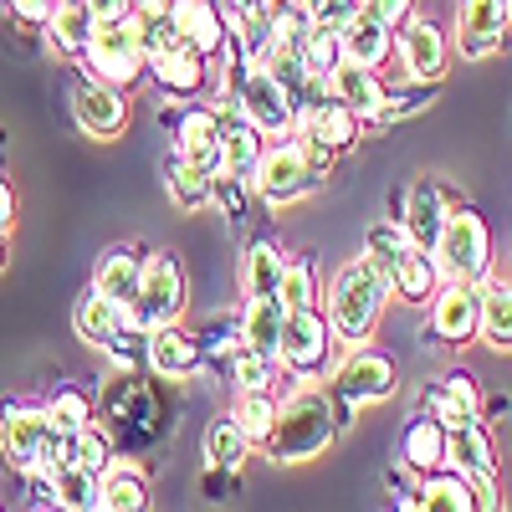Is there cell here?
<instances>
[{"instance_id":"cell-1","label":"cell","mask_w":512,"mask_h":512,"mask_svg":"<svg viewBox=\"0 0 512 512\" xmlns=\"http://www.w3.org/2000/svg\"><path fill=\"white\" fill-rule=\"evenodd\" d=\"M349 410L333 390H318V384H303V390H292L282 405H277V425L267 436V461L277 466H303V461H318L333 436L349 425Z\"/></svg>"},{"instance_id":"cell-2","label":"cell","mask_w":512,"mask_h":512,"mask_svg":"<svg viewBox=\"0 0 512 512\" xmlns=\"http://www.w3.org/2000/svg\"><path fill=\"white\" fill-rule=\"evenodd\" d=\"M384 303H390V277H384L379 262L364 256V251L349 256V262L323 282V313L338 333V344H344V354L374 338V328L384 318Z\"/></svg>"},{"instance_id":"cell-3","label":"cell","mask_w":512,"mask_h":512,"mask_svg":"<svg viewBox=\"0 0 512 512\" xmlns=\"http://www.w3.org/2000/svg\"><path fill=\"white\" fill-rule=\"evenodd\" d=\"M0 461L21 477H52L62 466V436L52 431L47 405L6 400L0 405Z\"/></svg>"},{"instance_id":"cell-4","label":"cell","mask_w":512,"mask_h":512,"mask_svg":"<svg viewBox=\"0 0 512 512\" xmlns=\"http://www.w3.org/2000/svg\"><path fill=\"white\" fill-rule=\"evenodd\" d=\"M338 359H344V344L328 323L323 308H287L282 338H277V369L292 374L297 384H323L333 379Z\"/></svg>"},{"instance_id":"cell-5","label":"cell","mask_w":512,"mask_h":512,"mask_svg":"<svg viewBox=\"0 0 512 512\" xmlns=\"http://www.w3.org/2000/svg\"><path fill=\"white\" fill-rule=\"evenodd\" d=\"M210 72H216V67H210V57L190 52L185 41L175 36V26H169V16L144 21V77L154 82L159 93L190 103L195 93H205Z\"/></svg>"},{"instance_id":"cell-6","label":"cell","mask_w":512,"mask_h":512,"mask_svg":"<svg viewBox=\"0 0 512 512\" xmlns=\"http://www.w3.org/2000/svg\"><path fill=\"white\" fill-rule=\"evenodd\" d=\"M82 72L103 77L113 88H134L144 77V16L139 11H118V16H98L93 47L82 57Z\"/></svg>"},{"instance_id":"cell-7","label":"cell","mask_w":512,"mask_h":512,"mask_svg":"<svg viewBox=\"0 0 512 512\" xmlns=\"http://www.w3.org/2000/svg\"><path fill=\"white\" fill-rule=\"evenodd\" d=\"M185 308H190V277H185L180 251H149L144 277H139V303L128 313V323L139 333H149V328H164V323H180Z\"/></svg>"},{"instance_id":"cell-8","label":"cell","mask_w":512,"mask_h":512,"mask_svg":"<svg viewBox=\"0 0 512 512\" xmlns=\"http://www.w3.org/2000/svg\"><path fill=\"white\" fill-rule=\"evenodd\" d=\"M436 267L441 277H461V282H482L492 272V231L487 221L477 216L472 205H451L446 221H441V236H436Z\"/></svg>"},{"instance_id":"cell-9","label":"cell","mask_w":512,"mask_h":512,"mask_svg":"<svg viewBox=\"0 0 512 512\" xmlns=\"http://www.w3.org/2000/svg\"><path fill=\"white\" fill-rule=\"evenodd\" d=\"M318 185H323V175L308 164L303 139L297 134L292 139H272L262 149V159H256L251 190H256V200H267V205H297V200H308Z\"/></svg>"},{"instance_id":"cell-10","label":"cell","mask_w":512,"mask_h":512,"mask_svg":"<svg viewBox=\"0 0 512 512\" xmlns=\"http://www.w3.org/2000/svg\"><path fill=\"white\" fill-rule=\"evenodd\" d=\"M395 390H400V369H395V359L384 354V349H374V344H359V349H349L344 359H338V369H333V395L344 400V405H379V400H395Z\"/></svg>"},{"instance_id":"cell-11","label":"cell","mask_w":512,"mask_h":512,"mask_svg":"<svg viewBox=\"0 0 512 512\" xmlns=\"http://www.w3.org/2000/svg\"><path fill=\"white\" fill-rule=\"evenodd\" d=\"M425 308H431V338H436V344H446V349L477 344V328H482V282L446 277Z\"/></svg>"},{"instance_id":"cell-12","label":"cell","mask_w":512,"mask_h":512,"mask_svg":"<svg viewBox=\"0 0 512 512\" xmlns=\"http://www.w3.org/2000/svg\"><path fill=\"white\" fill-rule=\"evenodd\" d=\"M364 118L349 108V103H338L323 82L308 93V103L297 108V139H308V144H323V149H333V154H349V149H359V139H364Z\"/></svg>"},{"instance_id":"cell-13","label":"cell","mask_w":512,"mask_h":512,"mask_svg":"<svg viewBox=\"0 0 512 512\" xmlns=\"http://www.w3.org/2000/svg\"><path fill=\"white\" fill-rule=\"evenodd\" d=\"M210 113H216V134H221V175L251 185L256 180V159H262V149H267V134L251 123V113L241 108L236 93H221Z\"/></svg>"},{"instance_id":"cell-14","label":"cell","mask_w":512,"mask_h":512,"mask_svg":"<svg viewBox=\"0 0 512 512\" xmlns=\"http://www.w3.org/2000/svg\"><path fill=\"white\" fill-rule=\"evenodd\" d=\"M446 466L461 477H472L482 507H502V487H497V451H492V436L482 420H461L451 425L446 436Z\"/></svg>"},{"instance_id":"cell-15","label":"cell","mask_w":512,"mask_h":512,"mask_svg":"<svg viewBox=\"0 0 512 512\" xmlns=\"http://www.w3.org/2000/svg\"><path fill=\"white\" fill-rule=\"evenodd\" d=\"M231 93L241 98V108L251 113V123L262 128L267 139H292V134H297V108H292V98L272 82L267 67H251V62L241 57V72H236V88H231Z\"/></svg>"},{"instance_id":"cell-16","label":"cell","mask_w":512,"mask_h":512,"mask_svg":"<svg viewBox=\"0 0 512 512\" xmlns=\"http://www.w3.org/2000/svg\"><path fill=\"white\" fill-rule=\"evenodd\" d=\"M67 108H72V123L82 128V134H93V139H118L128 128V118H134L123 88H113V82H103V77H88V72L72 82Z\"/></svg>"},{"instance_id":"cell-17","label":"cell","mask_w":512,"mask_h":512,"mask_svg":"<svg viewBox=\"0 0 512 512\" xmlns=\"http://www.w3.org/2000/svg\"><path fill=\"white\" fill-rule=\"evenodd\" d=\"M169 26H175V36L190 52L210 57V67L236 47L231 16H226V6H216V0H175V6H169Z\"/></svg>"},{"instance_id":"cell-18","label":"cell","mask_w":512,"mask_h":512,"mask_svg":"<svg viewBox=\"0 0 512 512\" xmlns=\"http://www.w3.org/2000/svg\"><path fill=\"white\" fill-rule=\"evenodd\" d=\"M507 31H512V0H461V11H456V52L466 62L497 57Z\"/></svg>"},{"instance_id":"cell-19","label":"cell","mask_w":512,"mask_h":512,"mask_svg":"<svg viewBox=\"0 0 512 512\" xmlns=\"http://www.w3.org/2000/svg\"><path fill=\"white\" fill-rule=\"evenodd\" d=\"M144 364L154 369V379L185 384V379H195L205 369V344H200V333H190L185 323H164V328L144 333Z\"/></svg>"},{"instance_id":"cell-20","label":"cell","mask_w":512,"mask_h":512,"mask_svg":"<svg viewBox=\"0 0 512 512\" xmlns=\"http://www.w3.org/2000/svg\"><path fill=\"white\" fill-rule=\"evenodd\" d=\"M395 57L405 67V77L415 82H441L446 67H451V36L436 26V21H405L395 31Z\"/></svg>"},{"instance_id":"cell-21","label":"cell","mask_w":512,"mask_h":512,"mask_svg":"<svg viewBox=\"0 0 512 512\" xmlns=\"http://www.w3.org/2000/svg\"><path fill=\"white\" fill-rule=\"evenodd\" d=\"M384 277H390V297H400V303H410V308H425L436 297V287L446 282L441 267H436V251L420 246V241L400 246L395 262L384 267Z\"/></svg>"},{"instance_id":"cell-22","label":"cell","mask_w":512,"mask_h":512,"mask_svg":"<svg viewBox=\"0 0 512 512\" xmlns=\"http://www.w3.org/2000/svg\"><path fill=\"white\" fill-rule=\"evenodd\" d=\"M159 175H164V195H169V205L185 210V216H200V210L216 205V169H205V164L185 159L180 149H169V154H164Z\"/></svg>"},{"instance_id":"cell-23","label":"cell","mask_w":512,"mask_h":512,"mask_svg":"<svg viewBox=\"0 0 512 512\" xmlns=\"http://www.w3.org/2000/svg\"><path fill=\"white\" fill-rule=\"evenodd\" d=\"M461 195H451L441 180H431V175H420L415 185H410V195H405V205H400V226L420 241V246H436V236H441V221H446V210L456 205Z\"/></svg>"},{"instance_id":"cell-24","label":"cell","mask_w":512,"mask_h":512,"mask_svg":"<svg viewBox=\"0 0 512 512\" xmlns=\"http://www.w3.org/2000/svg\"><path fill=\"white\" fill-rule=\"evenodd\" d=\"M41 31H47V52L82 62V57H88V47H93L98 16H93L88 0H57V11L47 16V26H41Z\"/></svg>"},{"instance_id":"cell-25","label":"cell","mask_w":512,"mask_h":512,"mask_svg":"<svg viewBox=\"0 0 512 512\" xmlns=\"http://www.w3.org/2000/svg\"><path fill=\"white\" fill-rule=\"evenodd\" d=\"M169 128H175V149L205 169H216L221 175V134H216V113H210L205 103H190L180 108L175 118H169Z\"/></svg>"},{"instance_id":"cell-26","label":"cell","mask_w":512,"mask_h":512,"mask_svg":"<svg viewBox=\"0 0 512 512\" xmlns=\"http://www.w3.org/2000/svg\"><path fill=\"white\" fill-rule=\"evenodd\" d=\"M72 328H77L82 344L103 354V349L113 344V338H118L123 328H134V323H128V313L113 303V297H103L98 287H88V292L77 297V308H72Z\"/></svg>"},{"instance_id":"cell-27","label":"cell","mask_w":512,"mask_h":512,"mask_svg":"<svg viewBox=\"0 0 512 512\" xmlns=\"http://www.w3.org/2000/svg\"><path fill=\"white\" fill-rule=\"evenodd\" d=\"M98 507L103 512H144L149 507V477L139 461L113 456L98 472Z\"/></svg>"},{"instance_id":"cell-28","label":"cell","mask_w":512,"mask_h":512,"mask_svg":"<svg viewBox=\"0 0 512 512\" xmlns=\"http://www.w3.org/2000/svg\"><path fill=\"white\" fill-rule=\"evenodd\" d=\"M415 507L420 512H477L482 497H477L472 477L451 472V466H436V472L415 477Z\"/></svg>"},{"instance_id":"cell-29","label":"cell","mask_w":512,"mask_h":512,"mask_svg":"<svg viewBox=\"0 0 512 512\" xmlns=\"http://www.w3.org/2000/svg\"><path fill=\"white\" fill-rule=\"evenodd\" d=\"M446 425L425 410L405 425V436H400V466L410 477H425V472H436V466H446Z\"/></svg>"},{"instance_id":"cell-30","label":"cell","mask_w":512,"mask_h":512,"mask_svg":"<svg viewBox=\"0 0 512 512\" xmlns=\"http://www.w3.org/2000/svg\"><path fill=\"white\" fill-rule=\"evenodd\" d=\"M139 277H144V256H139L134 246H113L103 262H98V272H93V287H98L103 297H113L123 313H134V303H139Z\"/></svg>"},{"instance_id":"cell-31","label":"cell","mask_w":512,"mask_h":512,"mask_svg":"<svg viewBox=\"0 0 512 512\" xmlns=\"http://www.w3.org/2000/svg\"><path fill=\"white\" fill-rule=\"evenodd\" d=\"M323 88H328L338 103H349V108H354V113L369 123V118L379 113V98H384V77L344 57V62H338V67L323 77Z\"/></svg>"},{"instance_id":"cell-32","label":"cell","mask_w":512,"mask_h":512,"mask_svg":"<svg viewBox=\"0 0 512 512\" xmlns=\"http://www.w3.org/2000/svg\"><path fill=\"white\" fill-rule=\"evenodd\" d=\"M425 405H431V415L446 425H461V420H482V390H477V379L466 374V369H451L431 395H425Z\"/></svg>"},{"instance_id":"cell-33","label":"cell","mask_w":512,"mask_h":512,"mask_svg":"<svg viewBox=\"0 0 512 512\" xmlns=\"http://www.w3.org/2000/svg\"><path fill=\"white\" fill-rule=\"evenodd\" d=\"M477 338L497 354H512V277H482V328Z\"/></svg>"},{"instance_id":"cell-34","label":"cell","mask_w":512,"mask_h":512,"mask_svg":"<svg viewBox=\"0 0 512 512\" xmlns=\"http://www.w3.org/2000/svg\"><path fill=\"white\" fill-rule=\"evenodd\" d=\"M282 267H287L282 246H277L272 236H251L246 251H241V297H267V292H277Z\"/></svg>"},{"instance_id":"cell-35","label":"cell","mask_w":512,"mask_h":512,"mask_svg":"<svg viewBox=\"0 0 512 512\" xmlns=\"http://www.w3.org/2000/svg\"><path fill=\"white\" fill-rule=\"evenodd\" d=\"M282 323H287V303H282L277 292H267V297H246V303H241V338H246L256 354H272V359H277Z\"/></svg>"},{"instance_id":"cell-36","label":"cell","mask_w":512,"mask_h":512,"mask_svg":"<svg viewBox=\"0 0 512 512\" xmlns=\"http://www.w3.org/2000/svg\"><path fill=\"white\" fill-rule=\"evenodd\" d=\"M344 57L359 62V67H369V72H384V67H390V57H395V31L384 26V21H374V16L349 21L344 26Z\"/></svg>"},{"instance_id":"cell-37","label":"cell","mask_w":512,"mask_h":512,"mask_svg":"<svg viewBox=\"0 0 512 512\" xmlns=\"http://www.w3.org/2000/svg\"><path fill=\"white\" fill-rule=\"evenodd\" d=\"M200 451H205L210 472H236V466H241L256 446L246 441V431L236 425V415H216V420L205 425V436H200Z\"/></svg>"},{"instance_id":"cell-38","label":"cell","mask_w":512,"mask_h":512,"mask_svg":"<svg viewBox=\"0 0 512 512\" xmlns=\"http://www.w3.org/2000/svg\"><path fill=\"white\" fill-rule=\"evenodd\" d=\"M277 395L272 390H241L236 395V405H231V415H236V425L246 431V441L262 451L267 446V436H272V425H277Z\"/></svg>"},{"instance_id":"cell-39","label":"cell","mask_w":512,"mask_h":512,"mask_svg":"<svg viewBox=\"0 0 512 512\" xmlns=\"http://www.w3.org/2000/svg\"><path fill=\"white\" fill-rule=\"evenodd\" d=\"M277 297L287 308H323V282H318V262H313V256H287Z\"/></svg>"},{"instance_id":"cell-40","label":"cell","mask_w":512,"mask_h":512,"mask_svg":"<svg viewBox=\"0 0 512 512\" xmlns=\"http://www.w3.org/2000/svg\"><path fill=\"white\" fill-rule=\"evenodd\" d=\"M436 103V82H405V88H384V98H379V113L369 118V128H390V123H400V118H410V113H420V108H431Z\"/></svg>"},{"instance_id":"cell-41","label":"cell","mask_w":512,"mask_h":512,"mask_svg":"<svg viewBox=\"0 0 512 512\" xmlns=\"http://www.w3.org/2000/svg\"><path fill=\"white\" fill-rule=\"evenodd\" d=\"M113 461V436L98 431V425H82L77 436H62V466H82V472H103Z\"/></svg>"},{"instance_id":"cell-42","label":"cell","mask_w":512,"mask_h":512,"mask_svg":"<svg viewBox=\"0 0 512 512\" xmlns=\"http://www.w3.org/2000/svg\"><path fill=\"white\" fill-rule=\"evenodd\" d=\"M47 482H52V507H67V512H93L98 507V477L82 472V466H57Z\"/></svg>"},{"instance_id":"cell-43","label":"cell","mask_w":512,"mask_h":512,"mask_svg":"<svg viewBox=\"0 0 512 512\" xmlns=\"http://www.w3.org/2000/svg\"><path fill=\"white\" fill-rule=\"evenodd\" d=\"M47 420L57 436H77L82 425H93V395L77 390V384H62V390H52L47 400Z\"/></svg>"},{"instance_id":"cell-44","label":"cell","mask_w":512,"mask_h":512,"mask_svg":"<svg viewBox=\"0 0 512 512\" xmlns=\"http://www.w3.org/2000/svg\"><path fill=\"white\" fill-rule=\"evenodd\" d=\"M303 62H308V72L323 82L338 62H344V31H338V26H308V36H303Z\"/></svg>"},{"instance_id":"cell-45","label":"cell","mask_w":512,"mask_h":512,"mask_svg":"<svg viewBox=\"0 0 512 512\" xmlns=\"http://www.w3.org/2000/svg\"><path fill=\"white\" fill-rule=\"evenodd\" d=\"M231 379H236V390H272V379H277V359L272 354H256L251 344H241L231 359H226Z\"/></svg>"},{"instance_id":"cell-46","label":"cell","mask_w":512,"mask_h":512,"mask_svg":"<svg viewBox=\"0 0 512 512\" xmlns=\"http://www.w3.org/2000/svg\"><path fill=\"white\" fill-rule=\"evenodd\" d=\"M410 241H415V236H410V231H405V226L390 216V221L369 226V236H364V256H374V262H379V272H384V267L395 262V251H400V246H410Z\"/></svg>"},{"instance_id":"cell-47","label":"cell","mask_w":512,"mask_h":512,"mask_svg":"<svg viewBox=\"0 0 512 512\" xmlns=\"http://www.w3.org/2000/svg\"><path fill=\"white\" fill-rule=\"evenodd\" d=\"M364 16L384 21L390 31H400V26L415 16V0H364Z\"/></svg>"},{"instance_id":"cell-48","label":"cell","mask_w":512,"mask_h":512,"mask_svg":"<svg viewBox=\"0 0 512 512\" xmlns=\"http://www.w3.org/2000/svg\"><path fill=\"white\" fill-rule=\"evenodd\" d=\"M6 11L26 26H47V16L57 11V0H6Z\"/></svg>"},{"instance_id":"cell-49","label":"cell","mask_w":512,"mask_h":512,"mask_svg":"<svg viewBox=\"0 0 512 512\" xmlns=\"http://www.w3.org/2000/svg\"><path fill=\"white\" fill-rule=\"evenodd\" d=\"M11 221H16V190H11V180H0V226L11 231Z\"/></svg>"},{"instance_id":"cell-50","label":"cell","mask_w":512,"mask_h":512,"mask_svg":"<svg viewBox=\"0 0 512 512\" xmlns=\"http://www.w3.org/2000/svg\"><path fill=\"white\" fill-rule=\"evenodd\" d=\"M169 6H175V0H134V11H139L144 21H159V16H169Z\"/></svg>"},{"instance_id":"cell-51","label":"cell","mask_w":512,"mask_h":512,"mask_svg":"<svg viewBox=\"0 0 512 512\" xmlns=\"http://www.w3.org/2000/svg\"><path fill=\"white\" fill-rule=\"evenodd\" d=\"M93 16H118V11H134V0H88Z\"/></svg>"},{"instance_id":"cell-52","label":"cell","mask_w":512,"mask_h":512,"mask_svg":"<svg viewBox=\"0 0 512 512\" xmlns=\"http://www.w3.org/2000/svg\"><path fill=\"white\" fill-rule=\"evenodd\" d=\"M6 267H11V231L0 226V272H6Z\"/></svg>"}]
</instances>
